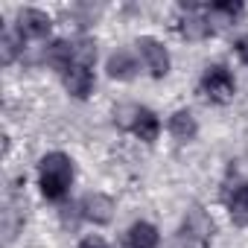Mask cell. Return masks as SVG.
<instances>
[{
  "label": "cell",
  "mask_w": 248,
  "mask_h": 248,
  "mask_svg": "<svg viewBox=\"0 0 248 248\" xmlns=\"http://www.w3.org/2000/svg\"><path fill=\"white\" fill-rule=\"evenodd\" d=\"M202 93L207 99H213V102H228L233 96V76H231V70L222 67V64L207 67L204 76H202Z\"/></svg>",
  "instance_id": "obj_2"
},
{
  "label": "cell",
  "mask_w": 248,
  "mask_h": 248,
  "mask_svg": "<svg viewBox=\"0 0 248 248\" xmlns=\"http://www.w3.org/2000/svg\"><path fill=\"white\" fill-rule=\"evenodd\" d=\"M79 210H82V216H85L88 222L105 225V222H111V216H114V202H111L108 196H102V193H88V196L82 199Z\"/></svg>",
  "instance_id": "obj_6"
},
{
  "label": "cell",
  "mask_w": 248,
  "mask_h": 248,
  "mask_svg": "<svg viewBox=\"0 0 248 248\" xmlns=\"http://www.w3.org/2000/svg\"><path fill=\"white\" fill-rule=\"evenodd\" d=\"M47 62H50L59 73H64V70L73 64V44H67V41H53V44L47 47Z\"/></svg>",
  "instance_id": "obj_12"
},
{
  "label": "cell",
  "mask_w": 248,
  "mask_h": 248,
  "mask_svg": "<svg viewBox=\"0 0 248 248\" xmlns=\"http://www.w3.org/2000/svg\"><path fill=\"white\" fill-rule=\"evenodd\" d=\"M93 62H96V44H93V41H88V38L73 41V64L91 67Z\"/></svg>",
  "instance_id": "obj_14"
},
{
  "label": "cell",
  "mask_w": 248,
  "mask_h": 248,
  "mask_svg": "<svg viewBox=\"0 0 248 248\" xmlns=\"http://www.w3.org/2000/svg\"><path fill=\"white\" fill-rule=\"evenodd\" d=\"M213 12L228 15V18H236V15L242 12V3H213Z\"/></svg>",
  "instance_id": "obj_17"
},
{
  "label": "cell",
  "mask_w": 248,
  "mask_h": 248,
  "mask_svg": "<svg viewBox=\"0 0 248 248\" xmlns=\"http://www.w3.org/2000/svg\"><path fill=\"white\" fill-rule=\"evenodd\" d=\"M18 53H21V35L3 32V38H0V59H3V64H12Z\"/></svg>",
  "instance_id": "obj_16"
},
{
  "label": "cell",
  "mask_w": 248,
  "mask_h": 248,
  "mask_svg": "<svg viewBox=\"0 0 248 248\" xmlns=\"http://www.w3.org/2000/svg\"><path fill=\"white\" fill-rule=\"evenodd\" d=\"M129 242H132V248H155V245H158V231H155V225H149V222L132 225Z\"/></svg>",
  "instance_id": "obj_13"
},
{
  "label": "cell",
  "mask_w": 248,
  "mask_h": 248,
  "mask_svg": "<svg viewBox=\"0 0 248 248\" xmlns=\"http://www.w3.org/2000/svg\"><path fill=\"white\" fill-rule=\"evenodd\" d=\"M135 73H138V62H135L126 50L111 53V59H108V76H111V79L126 82V79H135Z\"/></svg>",
  "instance_id": "obj_9"
},
{
  "label": "cell",
  "mask_w": 248,
  "mask_h": 248,
  "mask_svg": "<svg viewBox=\"0 0 248 248\" xmlns=\"http://www.w3.org/2000/svg\"><path fill=\"white\" fill-rule=\"evenodd\" d=\"M62 82H64V88H67L73 96H79V99H85V96L91 93V88H93L91 67H82V64H70V67L62 73Z\"/></svg>",
  "instance_id": "obj_7"
},
{
  "label": "cell",
  "mask_w": 248,
  "mask_h": 248,
  "mask_svg": "<svg viewBox=\"0 0 248 248\" xmlns=\"http://www.w3.org/2000/svg\"><path fill=\"white\" fill-rule=\"evenodd\" d=\"M181 236H184L187 242L204 245V242L213 236V222H210V216H207L202 207H193V210L187 213L184 225H181Z\"/></svg>",
  "instance_id": "obj_3"
},
{
  "label": "cell",
  "mask_w": 248,
  "mask_h": 248,
  "mask_svg": "<svg viewBox=\"0 0 248 248\" xmlns=\"http://www.w3.org/2000/svg\"><path fill=\"white\" fill-rule=\"evenodd\" d=\"M236 53H239V59L248 64V35H242V38L236 41Z\"/></svg>",
  "instance_id": "obj_19"
},
{
  "label": "cell",
  "mask_w": 248,
  "mask_h": 248,
  "mask_svg": "<svg viewBox=\"0 0 248 248\" xmlns=\"http://www.w3.org/2000/svg\"><path fill=\"white\" fill-rule=\"evenodd\" d=\"M73 181V164L67 155L62 152H50L44 161H41V193L53 202L64 199L67 187Z\"/></svg>",
  "instance_id": "obj_1"
},
{
  "label": "cell",
  "mask_w": 248,
  "mask_h": 248,
  "mask_svg": "<svg viewBox=\"0 0 248 248\" xmlns=\"http://www.w3.org/2000/svg\"><path fill=\"white\" fill-rule=\"evenodd\" d=\"M231 216L239 222V225H248V184L236 187L233 199H231Z\"/></svg>",
  "instance_id": "obj_15"
},
{
  "label": "cell",
  "mask_w": 248,
  "mask_h": 248,
  "mask_svg": "<svg viewBox=\"0 0 248 248\" xmlns=\"http://www.w3.org/2000/svg\"><path fill=\"white\" fill-rule=\"evenodd\" d=\"M138 50H140L146 67L152 70V76H158V79L167 76V70H170V56H167V50H164L161 41H155V38H140V41H138Z\"/></svg>",
  "instance_id": "obj_5"
},
{
  "label": "cell",
  "mask_w": 248,
  "mask_h": 248,
  "mask_svg": "<svg viewBox=\"0 0 248 248\" xmlns=\"http://www.w3.org/2000/svg\"><path fill=\"white\" fill-rule=\"evenodd\" d=\"M213 32V27H210V21L204 18V15H184L181 18V35L187 38V41H202V38H207Z\"/></svg>",
  "instance_id": "obj_11"
},
{
  "label": "cell",
  "mask_w": 248,
  "mask_h": 248,
  "mask_svg": "<svg viewBox=\"0 0 248 248\" xmlns=\"http://www.w3.org/2000/svg\"><path fill=\"white\" fill-rule=\"evenodd\" d=\"M170 132H172V138H175V140H181V143L193 140V138H196V132H199L196 117H193L190 111H175V114L170 117Z\"/></svg>",
  "instance_id": "obj_10"
},
{
  "label": "cell",
  "mask_w": 248,
  "mask_h": 248,
  "mask_svg": "<svg viewBox=\"0 0 248 248\" xmlns=\"http://www.w3.org/2000/svg\"><path fill=\"white\" fill-rule=\"evenodd\" d=\"M50 15L41 9H24L18 12V35L21 38H44L50 32Z\"/></svg>",
  "instance_id": "obj_4"
},
{
  "label": "cell",
  "mask_w": 248,
  "mask_h": 248,
  "mask_svg": "<svg viewBox=\"0 0 248 248\" xmlns=\"http://www.w3.org/2000/svg\"><path fill=\"white\" fill-rule=\"evenodd\" d=\"M79 248H105V239L102 236H85L79 242Z\"/></svg>",
  "instance_id": "obj_18"
},
{
  "label": "cell",
  "mask_w": 248,
  "mask_h": 248,
  "mask_svg": "<svg viewBox=\"0 0 248 248\" xmlns=\"http://www.w3.org/2000/svg\"><path fill=\"white\" fill-rule=\"evenodd\" d=\"M129 129H132V132H135L140 140L152 143V140L158 138V117H155L149 108H138V105H135V114H132Z\"/></svg>",
  "instance_id": "obj_8"
}]
</instances>
